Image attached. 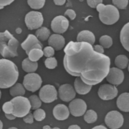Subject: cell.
<instances>
[{
    "label": "cell",
    "instance_id": "obj_1",
    "mask_svg": "<svg viewBox=\"0 0 129 129\" xmlns=\"http://www.w3.org/2000/svg\"><path fill=\"white\" fill-rule=\"evenodd\" d=\"M64 67L72 76L80 77L87 85L101 83L108 75L111 61L108 56L95 52L84 42H69L64 49Z\"/></svg>",
    "mask_w": 129,
    "mask_h": 129
},
{
    "label": "cell",
    "instance_id": "obj_2",
    "mask_svg": "<svg viewBox=\"0 0 129 129\" xmlns=\"http://www.w3.org/2000/svg\"><path fill=\"white\" fill-rule=\"evenodd\" d=\"M18 67L12 61L0 59V88L7 89L16 84L18 79Z\"/></svg>",
    "mask_w": 129,
    "mask_h": 129
},
{
    "label": "cell",
    "instance_id": "obj_3",
    "mask_svg": "<svg viewBox=\"0 0 129 129\" xmlns=\"http://www.w3.org/2000/svg\"><path fill=\"white\" fill-rule=\"evenodd\" d=\"M19 42L7 30L0 32V54L4 58L18 56L17 49Z\"/></svg>",
    "mask_w": 129,
    "mask_h": 129
},
{
    "label": "cell",
    "instance_id": "obj_4",
    "mask_svg": "<svg viewBox=\"0 0 129 129\" xmlns=\"http://www.w3.org/2000/svg\"><path fill=\"white\" fill-rule=\"evenodd\" d=\"M96 9L99 12L100 20L104 24L112 25L120 18L119 11L113 5L100 4L97 6Z\"/></svg>",
    "mask_w": 129,
    "mask_h": 129
},
{
    "label": "cell",
    "instance_id": "obj_5",
    "mask_svg": "<svg viewBox=\"0 0 129 129\" xmlns=\"http://www.w3.org/2000/svg\"><path fill=\"white\" fill-rule=\"evenodd\" d=\"M11 101L13 107L12 114L16 117H24L30 112L31 106L28 98L23 96H16Z\"/></svg>",
    "mask_w": 129,
    "mask_h": 129
},
{
    "label": "cell",
    "instance_id": "obj_6",
    "mask_svg": "<svg viewBox=\"0 0 129 129\" xmlns=\"http://www.w3.org/2000/svg\"><path fill=\"white\" fill-rule=\"evenodd\" d=\"M42 78L37 73H28L24 77L23 85L30 92H34L39 89L42 85Z\"/></svg>",
    "mask_w": 129,
    "mask_h": 129
},
{
    "label": "cell",
    "instance_id": "obj_7",
    "mask_svg": "<svg viewBox=\"0 0 129 129\" xmlns=\"http://www.w3.org/2000/svg\"><path fill=\"white\" fill-rule=\"evenodd\" d=\"M26 26L29 30L38 29L43 24L44 18L41 13L32 11L27 13L25 18Z\"/></svg>",
    "mask_w": 129,
    "mask_h": 129
},
{
    "label": "cell",
    "instance_id": "obj_8",
    "mask_svg": "<svg viewBox=\"0 0 129 129\" xmlns=\"http://www.w3.org/2000/svg\"><path fill=\"white\" fill-rule=\"evenodd\" d=\"M105 121L106 124L110 129H118L123 124V117L117 111H111L106 115Z\"/></svg>",
    "mask_w": 129,
    "mask_h": 129
},
{
    "label": "cell",
    "instance_id": "obj_9",
    "mask_svg": "<svg viewBox=\"0 0 129 129\" xmlns=\"http://www.w3.org/2000/svg\"><path fill=\"white\" fill-rule=\"evenodd\" d=\"M57 91L54 86L44 85L40 90L39 97L41 101L46 103H51L57 99Z\"/></svg>",
    "mask_w": 129,
    "mask_h": 129
},
{
    "label": "cell",
    "instance_id": "obj_10",
    "mask_svg": "<svg viewBox=\"0 0 129 129\" xmlns=\"http://www.w3.org/2000/svg\"><path fill=\"white\" fill-rule=\"evenodd\" d=\"M69 25V21L67 18L64 16L59 15L55 17L51 22V29L56 34H61L66 31Z\"/></svg>",
    "mask_w": 129,
    "mask_h": 129
},
{
    "label": "cell",
    "instance_id": "obj_11",
    "mask_svg": "<svg viewBox=\"0 0 129 129\" xmlns=\"http://www.w3.org/2000/svg\"><path fill=\"white\" fill-rule=\"evenodd\" d=\"M98 95L103 100H111L116 97L118 93V90L115 86L109 84L101 85L98 91Z\"/></svg>",
    "mask_w": 129,
    "mask_h": 129
},
{
    "label": "cell",
    "instance_id": "obj_12",
    "mask_svg": "<svg viewBox=\"0 0 129 129\" xmlns=\"http://www.w3.org/2000/svg\"><path fill=\"white\" fill-rule=\"evenodd\" d=\"M106 78L107 81L111 84L115 86H118L123 81L124 74L122 70L113 67L110 68Z\"/></svg>",
    "mask_w": 129,
    "mask_h": 129
},
{
    "label": "cell",
    "instance_id": "obj_13",
    "mask_svg": "<svg viewBox=\"0 0 129 129\" xmlns=\"http://www.w3.org/2000/svg\"><path fill=\"white\" fill-rule=\"evenodd\" d=\"M87 106L83 100L76 99L72 100L69 105V111L71 114L75 117L82 116L85 114Z\"/></svg>",
    "mask_w": 129,
    "mask_h": 129
},
{
    "label": "cell",
    "instance_id": "obj_14",
    "mask_svg": "<svg viewBox=\"0 0 129 129\" xmlns=\"http://www.w3.org/2000/svg\"><path fill=\"white\" fill-rule=\"evenodd\" d=\"M59 98L62 101L68 102L74 99L76 92L72 86L69 84H62L58 89Z\"/></svg>",
    "mask_w": 129,
    "mask_h": 129
},
{
    "label": "cell",
    "instance_id": "obj_15",
    "mask_svg": "<svg viewBox=\"0 0 129 129\" xmlns=\"http://www.w3.org/2000/svg\"><path fill=\"white\" fill-rule=\"evenodd\" d=\"M21 46L27 55L32 49L37 48L43 49V44L35 35L33 34H29L26 40L21 44Z\"/></svg>",
    "mask_w": 129,
    "mask_h": 129
},
{
    "label": "cell",
    "instance_id": "obj_16",
    "mask_svg": "<svg viewBox=\"0 0 129 129\" xmlns=\"http://www.w3.org/2000/svg\"><path fill=\"white\" fill-rule=\"evenodd\" d=\"M48 44L55 50L59 51L62 49L65 45V39L60 34H53L48 39Z\"/></svg>",
    "mask_w": 129,
    "mask_h": 129
},
{
    "label": "cell",
    "instance_id": "obj_17",
    "mask_svg": "<svg viewBox=\"0 0 129 129\" xmlns=\"http://www.w3.org/2000/svg\"><path fill=\"white\" fill-rule=\"evenodd\" d=\"M53 114L56 120L63 121L68 118L70 115V112L68 108L65 105L59 104L54 107Z\"/></svg>",
    "mask_w": 129,
    "mask_h": 129
},
{
    "label": "cell",
    "instance_id": "obj_18",
    "mask_svg": "<svg viewBox=\"0 0 129 129\" xmlns=\"http://www.w3.org/2000/svg\"><path fill=\"white\" fill-rule=\"evenodd\" d=\"M77 42L88 43L92 46L95 41V37L94 34L88 30L81 31L77 35Z\"/></svg>",
    "mask_w": 129,
    "mask_h": 129
},
{
    "label": "cell",
    "instance_id": "obj_19",
    "mask_svg": "<svg viewBox=\"0 0 129 129\" xmlns=\"http://www.w3.org/2000/svg\"><path fill=\"white\" fill-rule=\"evenodd\" d=\"M76 92L80 95H84L88 93L91 90L92 86L87 85L83 81L80 77H77L74 83Z\"/></svg>",
    "mask_w": 129,
    "mask_h": 129
},
{
    "label": "cell",
    "instance_id": "obj_20",
    "mask_svg": "<svg viewBox=\"0 0 129 129\" xmlns=\"http://www.w3.org/2000/svg\"><path fill=\"white\" fill-rule=\"evenodd\" d=\"M129 94L125 92L121 94L117 100V105L119 109L124 112L129 111Z\"/></svg>",
    "mask_w": 129,
    "mask_h": 129
},
{
    "label": "cell",
    "instance_id": "obj_21",
    "mask_svg": "<svg viewBox=\"0 0 129 129\" xmlns=\"http://www.w3.org/2000/svg\"><path fill=\"white\" fill-rule=\"evenodd\" d=\"M129 23L125 24L122 28L120 33V41L122 46L127 52L129 50Z\"/></svg>",
    "mask_w": 129,
    "mask_h": 129
},
{
    "label": "cell",
    "instance_id": "obj_22",
    "mask_svg": "<svg viewBox=\"0 0 129 129\" xmlns=\"http://www.w3.org/2000/svg\"><path fill=\"white\" fill-rule=\"evenodd\" d=\"M22 69L25 72L28 73H34L38 68L37 62L31 61L28 58L25 59L22 63Z\"/></svg>",
    "mask_w": 129,
    "mask_h": 129
},
{
    "label": "cell",
    "instance_id": "obj_23",
    "mask_svg": "<svg viewBox=\"0 0 129 129\" xmlns=\"http://www.w3.org/2000/svg\"><path fill=\"white\" fill-rule=\"evenodd\" d=\"M10 93L13 97L22 96L25 94V89L22 84L17 83L10 87Z\"/></svg>",
    "mask_w": 129,
    "mask_h": 129
},
{
    "label": "cell",
    "instance_id": "obj_24",
    "mask_svg": "<svg viewBox=\"0 0 129 129\" xmlns=\"http://www.w3.org/2000/svg\"><path fill=\"white\" fill-rule=\"evenodd\" d=\"M50 31L46 27H43L38 28L35 32V36L39 41H45L50 37Z\"/></svg>",
    "mask_w": 129,
    "mask_h": 129
},
{
    "label": "cell",
    "instance_id": "obj_25",
    "mask_svg": "<svg viewBox=\"0 0 129 129\" xmlns=\"http://www.w3.org/2000/svg\"><path fill=\"white\" fill-rule=\"evenodd\" d=\"M114 63L118 68L121 70L125 69L128 66L129 59L125 55H119L115 58Z\"/></svg>",
    "mask_w": 129,
    "mask_h": 129
},
{
    "label": "cell",
    "instance_id": "obj_26",
    "mask_svg": "<svg viewBox=\"0 0 129 129\" xmlns=\"http://www.w3.org/2000/svg\"><path fill=\"white\" fill-rule=\"evenodd\" d=\"M28 58L31 61L37 62L44 55L43 50L41 49H32L27 54Z\"/></svg>",
    "mask_w": 129,
    "mask_h": 129
},
{
    "label": "cell",
    "instance_id": "obj_27",
    "mask_svg": "<svg viewBox=\"0 0 129 129\" xmlns=\"http://www.w3.org/2000/svg\"><path fill=\"white\" fill-rule=\"evenodd\" d=\"M100 45L104 49H109L113 44V40L110 36L107 35H103L99 39Z\"/></svg>",
    "mask_w": 129,
    "mask_h": 129
},
{
    "label": "cell",
    "instance_id": "obj_28",
    "mask_svg": "<svg viewBox=\"0 0 129 129\" xmlns=\"http://www.w3.org/2000/svg\"><path fill=\"white\" fill-rule=\"evenodd\" d=\"M98 118L97 114L93 110L90 109L85 113L84 117V120L88 123H92L96 121Z\"/></svg>",
    "mask_w": 129,
    "mask_h": 129
},
{
    "label": "cell",
    "instance_id": "obj_29",
    "mask_svg": "<svg viewBox=\"0 0 129 129\" xmlns=\"http://www.w3.org/2000/svg\"><path fill=\"white\" fill-rule=\"evenodd\" d=\"M28 99L30 101L32 110H36L41 106L42 102L40 99L37 95H32Z\"/></svg>",
    "mask_w": 129,
    "mask_h": 129
},
{
    "label": "cell",
    "instance_id": "obj_30",
    "mask_svg": "<svg viewBox=\"0 0 129 129\" xmlns=\"http://www.w3.org/2000/svg\"><path fill=\"white\" fill-rule=\"evenodd\" d=\"M46 1L44 0L38 1V0H29L28 1V5L31 9L35 10H39L42 9L45 5Z\"/></svg>",
    "mask_w": 129,
    "mask_h": 129
},
{
    "label": "cell",
    "instance_id": "obj_31",
    "mask_svg": "<svg viewBox=\"0 0 129 129\" xmlns=\"http://www.w3.org/2000/svg\"><path fill=\"white\" fill-rule=\"evenodd\" d=\"M33 116L34 118L36 121H42L46 118V112L42 109H38L34 112Z\"/></svg>",
    "mask_w": 129,
    "mask_h": 129
},
{
    "label": "cell",
    "instance_id": "obj_32",
    "mask_svg": "<svg viewBox=\"0 0 129 129\" xmlns=\"http://www.w3.org/2000/svg\"><path fill=\"white\" fill-rule=\"evenodd\" d=\"M46 68L50 69L55 68L58 65V62L55 57L47 58L44 62Z\"/></svg>",
    "mask_w": 129,
    "mask_h": 129
},
{
    "label": "cell",
    "instance_id": "obj_33",
    "mask_svg": "<svg viewBox=\"0 0 129 129\" xmlns=\"http://www.w3.org/2000/svg\"><path fill=\"white\" fill-rule=\"evenodd\" d=\"M113 6L118 9L125 10L126 9L128 5L127 0H113L112 1Z\"/></svg>",
    "mask_w": 129,
    "mask_h": 129
},
{
    "label": "cell",
    "instance_id": "obj_34",
    "mask_svg": "<svg viewBox=\"0 0 129 129\" xmlns=\"http://www.w3.org/2000/svg\"><path fill=\"white\" fill-rule=\"evenodd\" d=\"M3 110L6 114H12L13 107L12 102L9 101L4 103L3 106Z\"/></svg>",
    "mask_w": 129,
    "mask_h": 129
},
{
    "label": "cell",
    "instance_id": "obj_35",
    "mask_svg": "<svg viewBox=\"0 0 129 129\" xmlns=\"http://www.w3.org/2000/svg\"><path fill=\"white\" fill-rule=\"evenodd\" d=\"M44 55L47 58H50L54 56L55 53V50L52 47H46L43 50Z\"/></svg>",
    "mask_w": 129,
    "mask_h": 129
},
{
    "label": "cell",
    "instance_id": "obj_36",
    "mask_svg": "<svg viewBox=\"0 0 129 129\" xmlns=\"http://www.w3.org/2000/svg\"><path fill=\"white\" fill-rule=\"evenodd\" d=\"M103 1L101 0H88L87 3L88 6L93 9H96L99 4L102 3Z\"/></svg>",
    "mask_w": 129,
    "mask_h": 129
},
{
    "label": "cell",
    "instance_id": "obj_37",
    "mask_svg": "<svg viewBox=\"0 0 129 129\" xmlns=\"http://www.w3.org/2000/svg\"><path fill=\"white\" fill-rule=\"evenodd\" d=\"M64 15L65 16L69 17V18L71 20H74V19H75L76 17V13L75 11L71 9L67 10L65 12Z\"/></svg>",
    "mask_w": 129,
    "mask_h": 129
},
{
    "label": "cell",
    "instance_id": "obj_38",
    "mask_svg": "<svg viewBox=\"0 0 129 129\" xmlns=\"http://www.w3.org/2000/svg\"><path fill=\"white\" fill-rule=\"evenodd\" d=\"M23 120L27 123H33L34 122L33 114H32L31 112H29L28 114L23 117Z\"/></svg>",
    "mask_w": 129,
    "mask_h": 129
},
{
    "label": "cell",
    "instance_id": "obj_39",
    "mask_svg": "<svg viewBox=\"0 0 129 129\" xmlns=\"http://www.w3.org/2000/svg\"><path fill=\"white\" fill-rule=\"evenodd\" d=\"M93 50L95 52H96L97 53L100 54H103L104 53V49L102 46L100 45H95L93 47Z\"/></svg>",
    "mask_w": 129,
    "mask_h": 129
},
{
    "label": "cell",
    "instance_id": "obj_40",
    "mask_svg": "<svg viewBox=\"0 0 129 129\" xmlns=\"http://www.w3.org/2000/svg\"><path fill=\"white\" fill-rule=\"evenodd\" d=\"M14 1H0V10L4 8V7L11 4Z\"/></svg>",
    "mask_w": 129,
    "mask_h": 129
},
{
    "label": "cell",
    "instance_id": "obj_41",
    "mask_svg": "<svg viewBox=\"0 0 129 129\" xmlns=\"http://www.w3.org/2000/svg\"><path fill=\"white\" fill-rule=\"evenodd\" d=\"M54 4L56 6H62L64 5L66 3L65 0H55L53 1Z\"/></svg>",
    "mask_w": 129,
    "mask_h": 129
},
{
    "label": "cell",
    "instance_id": "obj_42",
    "mask_svg": "<svg viewBox=\"0 0 129 129\" xmlns=\"http://www.w3.org/2000/svg\"><path fill=\"white\" fill-rule=\"evenodd\" d=\"M5 116L9 120H14L16 118V117L14 116L13 114H6Z\"/></svg>",
    "mask_w": 129,
    "mask_h": 129
},
{
    "label": "cell",
    "instance_id": "obj_43",
    "mask_svg": "<svg viewBox=\"0 0 129 129\" xmlns=\"http://www.w3.org/2000/svg\"><path fill=\"white\" fill-rule=\"evenodd\" d=\"M68 129H81L78 125L77 124H73L69 126Z\"/></svg>",
    "mask_w": 129,
    "mask_h": 129
},
{
    "label": "cell",
    "instance_id": "obj_44",
    "mask_svg": "<svg viewBox=\"0 0 129 129\" xmlns=\"http://www.w3.org/2000/svg\"><path fill=\"white\" fill-rule=\"evenodd\" d=\"M92 129H108L105 126L102 125H98L94 127Z\"/></svg>",
    "mask_w": 129,
    "mask_h": 129
},
{
    "label": "cell",
    "instance_id": "obj_45",
    "mask_svg": "<svg viewBox=\"0 0 129 129\" xmlns=\"http://www.w3.org/2000/svg\"><path fill=\"white\" fill-rule=\"evenodd\" d=\"M22 32V30L20 28H18L16 30V32L18 34H20Z\"/></svg>",
    "mask_w": 129,
    "mask_h": 129
},
{
    "label": "cell",
    "instance_id": "obj_46",
    "mask_svg": "<svg viewBox=\"0 0 129 129\" xmlns=\"http://www.w3.org/2000/svg\"><path fill=\"white\" fill-rule=\"evenodd\" d=\"M43 129H52L49 125H45L43 127Z\"/></svg>",
    "mask_w": 129,
    "mask_h": 129
},
{
    "label": "cell",
    "instance_id": "obj_47",
    "mask_svg": "<svg viewBox=\"0 0 129 129\" xmlns=\"http://www.w3.org/2000/svg\"><path fill=\"white\" fill-rule=\"evenodd\" d=\"M3 124L1 120H0V129H3Z\"/></svg>",
    "mask_w": 129,
    "mask_h": 129
},
{
    "label": "cell",
    "instance_id": "obj_48",
    "mask_svg": "<svg viewBox=\"0 0 129 129\" xmlns=\"http://www.w3.org/2000/svg\"><path fill=\"white\" fill-rule=\"evenodd\" d=\"M8 129H18L16 127H10V128H8Z\"/></svg>",
    "mask_w": 129,
    "mask_h": 129
},
{
    "label": "cell",
    "instance_id": "obj_49",
    "mask_svg": "<svg viewBox=\"0 0 129 129\" xmlns=\"http://www.w3.org/2000/svg\"><path fill=\"white\" fill-rule=\"evenodd\" d=\"M1 95H2V93H1V90H0V99H1Z\"/></svg>",
    "mask_w": 129,
    "mask_h": 129
},
{
    "label": "cell",
    "instance_id": "obj_50",
    "mask_svg": "<svg viewBox=\"0 0 129 129\" xmlns=\"http://www.w3.org/2000/svg\"><path fill=\"white\" fill-rule=\"evenodd\" d=\"M52 129H60V128L58 127H55L54 128H52Z\"/></svg>",
    "mask_w": 129,
    "mask_h": 129
},
{
    "label": "cell",
    "instance_id": "obj_51",
    "mask_svg": "<svg viewBox=\"0 0 129 129\" xmlns=\"http://www.w3.org/2000/svg\"><path fill=\"white\" fill-rule=\"evenodd\" d=\"M0 112H1V109H0Z\"/></svg>",
    "mask_w": 129,
    "mask_h": 129
}]
</instances>
